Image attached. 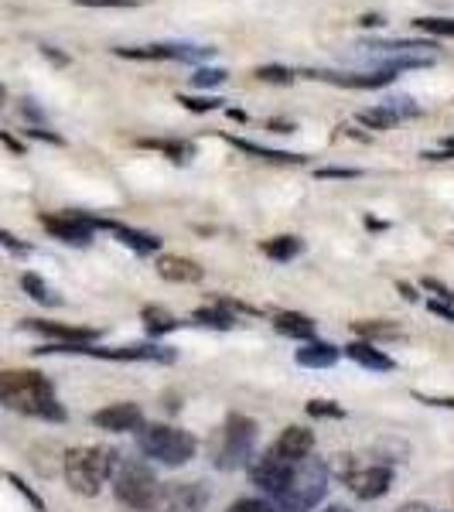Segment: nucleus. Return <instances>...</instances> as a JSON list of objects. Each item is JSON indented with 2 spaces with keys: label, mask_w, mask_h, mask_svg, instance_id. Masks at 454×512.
<instances>
[{
  "label": "nucleus",
  "mask_w": 454,
  "mask_h": 512,
  "mask_svg": "<svg viewBox=\"0 0 454 512\" xmlns=\"http://www.w3.org/2000/svg\"><path fill=\"white\" fill-rule=\"evenodd\" d=\"M0 403L24 417L65 420V407L55 396L52 379L35 369H4L0 373Z\"/></svg>",
  "instance_id": "1"
},
{
  "label": "nucleus",
  "mask_w": 454,
  "mask_h": 512,
  "mask_svg": "<svg viewBox=\"0 0 454 512\" xmlns=\"http://www.w3.org/2000/svg\"><path fill=\"white\" fill-rule=\"evenodd\" d=\"M328 482H332V468L321 458H304L291 468L280 492L267 502L277 512H311L328 495Z\"/></svg>",
  "instance_id": "2"
},
{
  "label": "nucleus",
  "mask_w": 454,
  "mask_h": 512,
  "mask_svg": "<svg viewBox=\"0 0 454 512\" xmlns=\"http://www.w3.org/2000/svg\"><path fill=\"white\" fill-rule=\"evenodd\" d=\"M110 485H113V495L134 512H154V506H158V499H161V482L144 458H120L117 454L113 472H110Z\"/></svg>",
  "instance_id": "3"
},
{
  "label": "nucleus",
  "mask_w": 454,
  "mask_h": 512,
  "mask_svg": "<svg viewBox=\"0 0 454 512\" xmlns=\"http://www.w3.org/2000/svg\"><path fill=\"white\" fill-rule=\"evenodd\" d=\"M113 461H117V451L113 448H99V444H82V448L65 451L62 472L69 489L82 495V499H93L99 495L106 482H110Z\"/></svg>",
  "instance_id": "4"
},
{
  "label": "nucleus",
  "mask_w": 454,
  "mask_h": 512,
  "mask_svg": "<svg viewBox=\"0 0 454 512\" xmlns=\"http://www.w3.org/2000/svg\"><path fill=\"white\" fill-rule=\"evenodd\" d=\"M137 451L144 458L158 461V465L178 468L188 465L198 454V437L171 424H144L137 431Z\"/></svg>",
  "instance_id": "5"
},
{
  "label": "nucleus",
  "mask_w": 454,
  "mask_h": 512,
  "mask_svg": "<svg viewBox=\"0 0 454 512\" xmlns=\"http://www.w3.org/2000/svg\"><path fill=\"white\" fill-rule=\"evenodd\" d=\"M253 451H257V420L233 414L219 427L216 441H212V465L219 472H233V468L250 465Z\"/></svg>",
  "instance_id": "6"
},
{
  "label": "nucleus",
  "mask_w": 454,
  "mask_h": 512,
  "mask_svg": "<svg viewBox=\"0 0 454 512\" xmlns=\"http://www.w3.org/2000/svg\"><path fill=\"white\" fill-rule=\"evenodd\" d=\"M335 475L345 482V489L356 495L359 502H373L383 499L393 485V465L390 461H366L356 458V454H338Z\"/></svg>",
  "instance_id": "7"
},
{
  "label": "nucleus",
  "mask_w": 454,
  "mask_h": 512,
  "mask_svg": "<svg viewBox=\"0 0 454 512\" xmlns=\"http://www.w3.org/2000/svg\"><path fill=\"white\" fill-rule=\"evenodd\" d=\"M41 355L45 352H69V355H89V359H110V362H175L178 355L171 345H158V342H144V345H45L38 349Z\"/></svg>",
  "instance_id": "8"
},
{
  "label": "nucleus",
  "mask_w": 454,
  "mask_h": 512,
  "mask_svg": "<svg viewBox=\"0 0 454 512\" xmlns=\"http://www.w3.org/2000/svg\"><path fill=\"white\" fill-rule=\"evenodd\" d=\"M38 222L45 226L48 236H55L59 243H69V246H89V243H93V236H96V229L110 226V219L89 216V212H79V209L41 212Z\"/></svg>",
  "instance_id": "9"
},
{
  "label": "nucleus",
  "mask_w": 454,
  "mask_h": 512,
  "mask_svg": "<svg viewBox=\"0 0 454 512\" xmlns=\"http://www.w3.org/2000/svg\"><path fill=\"white\" fill-rule=\"evenodd\" d=\"M120 59H134V62H202L212 59L216 48H202V45H134V48H113Z\"/></svg>",
  "instance_id": "10"
},
{
  "label": "nucleus",
  "mask_w": 454,
  "mask_h": 512,
  "mask_svg": "<svg viewBox=\"0 0 454 512\" xmlns=\"http://www.w3.org/2000/svg\"><path fill=\"white\" fill-rule=\"evenodd\" d=\"M212 502L209 485L202 482H168L161 485V499L154 512H205Z\"/></svg>",
  "instance_id": "11"
},
{
  "label": "nucleus",
  "mask_w": 454,
  "mask_h": 512,
  "mask_svg": "<svg viewBox=\"0 0 454 512\" xmlns=\"http://www.w3.org/2000/svg\"><path fill=\"white\" fill-rule=\"evenodd\" d=\"M24 332H35L41 338H55V345H93L99 332L89 325H69V321H41V318H28L21 321Z\"/></svg>",
  "instance_id": "12"
},
{
  "label": "nucleus",
  "mask_w": 454,
  "mask_h": 512,
  "mask_svg": "<svg viewBox=\"0 0 454 512\" xmlns=\"http://www.w3.org/2000/svg\"><path fill=\"white\" fill-rule=\"evenodd\" d=\"M89 420H93V427H99V431H110V434H137L140 427L147 424L144 410H140L137 403H110V407L96 410Z\"/></svg>",
  "instance_id": "13"
},
{
  "label": "nucleus",
  "mask_w": 454,
  "mask_h": 512,
  "mask_svg": "<svg viewBox=\"0 0 454 512\" xmlns=\"http://www.w3.org/2000/svg\"><path fill=\"white\" fill-rule=\"evenodd\" d=\"M291 468H294L291 461H280L270 451H263L260 458L250 461V482L257 485L267 499H274V495L280 492V485L287 482V475H291Z\"/></svg>",
  "instance_id": "14"
},
{
  "label": "nucleus",
  "mask_w": 454,
  "mask_h": 512,
  "mask_svg": "<svg viewBox=\"0 0 454 512\" xmlns=\"http://www.w3.org/2000/svg\"><path fill=\"white\" fill-rule=\"evenodd\" d=\"M267 451L274 454V458H280V461H291V465H297V461L311 458V451H315V434H311L308 427H301V424H291V427H284V431H280V437L270 444Z\"/></svg>",
  "instance_id": "15"
},
{
  "label": "nucleus",
  "mask_w": 454,
  "mask_h": 512,
  "mask_svg": "<svg viewBox=\"0 0 454 512\" xmlns=\"http://www.w3.org/2000/svg\"><path fill=\"white\" fill-rule=\"evenodd\" d=\"M301 76L315 79V82H332V86H345V89H379V86H390L396 79L393 72L376 69V72H328V69H308Z\"/></svg>",
  "instance_id": "16"
},
{
  "label": "nucleus",
  "mask_w": 454,
  "mask_h": 512,
  "mask_svg": "<svg viewBox=\"0 0 454 512\" xmlns=\"http://www.w3.org/2000/svg\"><path fill=\"white\" fill-rule=\"evenodd\" d=\"M158 274L168 280V284H198L205 277L202 263L192 260V256H178V253H164L158 256Z\"/></svg>",
  "instance_id": "17"
},
{
  "label": "nucleus",
  "mask_w": 454,
  "mask_h": 512,
  "mask_svg": "<svg viewBox=\"0 0 454 512\" xmlns=\"http://www.w3.org/2000/svg\"><path fill=\"white\" fill-rule=\"evenodd\" d=\"M345 355H349L356 366L369 369V373H393V369H396V362L383 349H376V342H362V338H359V342L345 345Z\"/></svg>",
  "instance_id": "18"
},
{
  "label": "nucleus",
  "mask_w": 454,
  "mask_h": 512,
  "mask_svg": "<svg viewBox=\"0 0 454 512\" xmlns=\"http://www.w3.org/2000/svg\"><path fill=\"white\" fill-rule=\"evenodd\" d=\"M274 328L284 338H294V342H315L318 325L301 311H277L274 315Z\"/></svg>",
  "instance_id": "19"
},
{
  "label": "nucleus",
  "mask_w": 454,
  "mask_h": 512,
  "mask_svg": "<svg viewBox=\"0 0 454 512\" xmlns=\"http://www.w3.org/2000/svg\"><path fill=\"white\" fill-rule=\"evenodd\" d=\"M294 359H297V366H304V369H332L335 362L342 359V349L315 338V342H304V349H297Z\"/></svg>",
  "instance_id": "20"
},
{
  "label": "nucleus",
  "mask_w": 454,
  "mask_h": 512,
  "mask_svg": "<svg viewBox=\"0 0 454 512\" xmlns=\"http://www.w3.org/2000/svg\"><path fill=\"white\" fill-rule=\"evenodd\" d=\"M106 229H110V233L117 236L123 246H130L137 256H151V253L161 250V236H154V233H140V229L123 226V222H113V219H110V226H106Z\"/></svg>",
  "instance_id": "21"
},
{
  "label": "nucleus",
  "mask_w": 454,
  "mask_h": 512,
  "mask_svg": "<svg viewBox=\"0 0 454 512\" xmlns=\"http://www.w3.org/2000/svg\"><path fill=\"white\" fill-rule=\"evenodd\" d=\"M229 144L236 147V151L243 154H253V158L260 161H270V164H304L308 158L304 154H291V151H274V147H263V144H253V140H243V137H226Z\"/></svg>",
  "instance_id": "22"
},
{
  "label": "nucleus",
  "mask_w": 454,
  "mask_h": 512,
  "mask_svg": "<svg viewBox=\"0 0 454 512\" xmlns=\"http://www.w3.org/2000/svg\"><path fill=\"white\" fill-rule=\"evenodd\" d=\"M140 147H147V151H158L164 154L171 164H188L195 158V147L188 144V140H164V137H144L140 140Z\"/></svg>",
  "instance_id": "23"
},
{
  "label": "nucleus",
  "mask_w": 454,
  "mask_h": 512,
  "mask_svg": "<svg viewBox=\"0 0 454 512\" xmlns=\"http://www.w3.org/2000/svg\"><path fill=\"white\" fill-rule=\"evenodd\" d=\"M260 250L274 263H291L294 256L304 253V239L301 236H274V239H263Z\"/></svg>",
  "instance_id": "24"
},
{
  "label": "nucleus",
  "mask_w": 454,
  "mask_h": 512,
  "mask_svg": "<svg viewBox=\"0 0 454 512\" xmlns=\"http://www.w3.org/2000/svg\"><path fill=\"white\" fill-rule=\"evenodd\" d=\"M192 325L216 328V332H229V328H236V315L222 308V304H209V308L192 311Z\"/></svg>",
  "instance_id": "25"
},
{
  "label": "nucleus",
  "mask_w": 454,
  "mask_h": 512,
  "mask_svg": "<svg viewBox=\"0 0 454 512\" xmlns=\"http://www.w3.org/2000/svg\"><path fill=\"white\" fill-rule=\"evenodd\" d=\"M144 328H147V335L151 338H161V335H171V332H178L181 328V318H175L171 315V311H164V308H158V304H154V308H144Z\"/></svg>",
  "instance_id": "26"
},
{
  "label": "nucleus",
  "mask_w": 454,
  "mask_h": 512,
  "mask_svg": "<svg viewBox=\"0 0 454 512\" xmlns=\"http://www.w3.org/2000/svg\"><path fill=\"white\" fill-rule=\"evenodd\" d=\"M359 123H362V127H369V130H393L396 123H403V117L393 110L390 99H386V103L373 106V110H362L359 113Z\"/></svg>",
  "instance_id": "27"
},
{
  "label": "nucleus",
  "mask_w": 454,
  "mask_h": 512,
  "mask_svg": "<svg viewBox=\"0 0 454 512\" xmlns=\"http://www.w3.org/2000/svg\"><path fill=\"white\" fill-rule=\"evenodd\" d=\"M356 335H362V342H383V338H400L403 328L396 321H356Z\"/></svg>",
  "instance_id": "28"
},
{
  "label": "nucleus",
  "mask_w": 454,
  "mask_h": 512,
  "mask_svg": "<svg viewBox=\"0 0 454 512\" xmlns=\"http://www.w3.org/2000/svg\"><path fill=\"white\" fill-rule=\"evenodd\" d=\"M21 287H24V294H28L31 301H38V304H48V308H59V304H62V297L55 294L52 287H48L38 274H24L21 277Z\"/></svg>",
  "instance_id": "29"
},
{
  "label": "nucleus",
  "mask_w": 454,
  "mask_h": 512,
  "mask_svg": "<svg viewBox=\"0 0 454 512\" xmlns=\"http://www.w3.org/2000/svg\"><path fill=\"white\" fill-rule=\"evenodd\" d=\"M414 24L431 38H454V18H417Z\"/></svg>",
  "instance_id": "30"
},
{
  "label": "nucleus",
  "mask_w": 454,
  "mask_h": 512,
  "mask_svg": "<svg viewBox=\"0 0 454 512\" xmlns=\"http://www.w3.org/2000/svg\"><path fill=\"white\" fill-rule=\"evenodd\" d=\"M253 76H257L260 82H270V86H291L294 82V72L284 69V65H260Z\"/></svg>",
  "instance_id": "31"
},
{
  "label": "nucleus",
  "mask_w": 454,
  "mask_h": 512,
  "mask_svg": "<svg viewBox=\"0 0 454 512\" xmlns=\"http://www.w3.org/2000/svg\"><path fill=\"white\" fill-rule=\"evenodd\" d=\"M178 103L192 113H212V110H222V99L216 96H181L178 93Z\"/></svg>",
  "instance_id": "32"
},
{
  "label": "nucleus",
  "mask_w": 454,
  "mask_h": 512,
  "mask_svg": "<svg viewBox=\"0 0 454 512\" xmlns=\"http://www.w3.org/2000/svg\"><path fill=\"white\" fill-rule=\"evenodd\" d=\"M226 82V69H195L192 86L195 89H216Z\"/></svg>",
  "instance_id": "33"
},
{
  "label": "nucleus",
  "mask_w": 454,
  "mask_h": 512,
  "mask_svg": "<svg viewBox=\"0 0 454 512\" xmlns=\"http://www.w3.org/2000/svg\"><path fill=\"white\" fill-rule=\"evenodd\" d=\"M308 414H311V417L342 420V417H345V407H338V403H332V400H311V403H308Z\"/></svg>",
  "instance_id": "34"
},
{
  "label": "nucleus",
  "mask_w": 454,
  "mask_h": 512,
  "mask_svg": "<svg viewBox=\"0 0 454 512\" xmlns=\"http://www.w3.org/2000/svg\"><path fill=\"white\" fill-rule=\"evenodd\" d=\"M420 287H424V291H431V294H434V301L454 304V291H451L448 284H441V280H434V277H424V280H420Z\"/></svg>",
  "instance_id": "35"
},
{
  "label": "nucleus",
  "mask_w": 454,
  "mask_h": 512,
  "mask_svg": "<svg viewBox=\"0 0 454 512\" xmlns=\"http://www.w3.org/2000/svg\"><path fill=\"white\" fill-rule=\"evenodd\" d=\"M226 512H277L267 499H236Z\"/></svg>",
  "instance_id": "36"
},
{
  "label": "nucleus",
  "mask_w": 454,
  "mask_h": 512,
  "mask_svg": "<svg viewBox=\"0 0 454 512\" xmlns=\"http://www.w3.org/2000/svg\"><path fill=\"white\" fill-rule=\"evenodd\" d=\"M79 7H137L140 0H76Z\"/></svg>",
  "instance_id": "37"
},
{
  "label": "nucleus",
  "mask_w": 454,
  "mask_h": 512,
  "mask_svg": "<svg viewBox=\"0 0 454 512\" xmlns=\"http://www.w3.org/2000/svg\"><path fill=\"white\" fill-rule=\"evenodd\" d=\"M427 311L437 318H444V321H451L454 325V304H444V301H427Z\"/></svg>",
  "instance_id": "38"
},
{
  "label": "nucleus",
  "mask_w": 454,
  "mask_h": 512,
  "mask_svg": "<svg viewBox=\"0 0 454 512\" xmlns=\"http://www.w3.org/2000/svg\"><path fill=\"white\" fill-rule=\"evenodd\" d=\"M318 178H362L359 168H321Z\"/></svg>",
  "instance_id": "39"
},
{
  "label": "nucleus",
  "mask_w": 454,
  "mask_h": 512,
  "mask_svg": "<svg viewBox=\"0 0 454 512\" xmlns=\"http://www.w3.org/2000/svg\"><path fill=\"white\" fill-rule=\"evenodd\" d=\"M0 246H7V250H14V253H28V250H31L28 243H21V239H14L11 233H4V229H0Z\"/></svg>",
  "instance_id": "40"
},
{
  "label": "nucleus",
  "mask_w": 454,
  "mask_h": 512,
  "mask_svg": "<svg viewBox=\"0 0 454 512\" xmlns=\"http://www.w3.org/2000/svg\"><path fill=\"white\" fill-rule=\"evenodd\" d=\"M414 396L424 403H431V407H451L454 410V396H424V393H414Z\"/></svg>",
  "instance_id": "41"
},
{
  "label": "nucleus",
  "mask_w": 454,
  "mask_h": 512,
  "mask_svg": "<svg viewBox=\"0 0 454 512\" xmlns=\"http://www.w3.org/2000/svg\"><path fill=\"white\" fill-rule=\"evenodd\" d=\"M396 291H400V294H403V301H410V304H417V301H420V294L407 284V280H400V284H396Z\"/></svg>",
  "instance_id": "42"
},
{
  "label": "nucleus",
  "mask_w": 454,
  "mask_h": 512,
  "mask_svg": "<svg viewBox=\"0 0 454 512\" xmlns=\"http://www.w3.org/2000/svg\"><path fill=\"white\" fill-rule=\"evenodd\" d=\"M267 127L274 130V134H294V123H284V120H270Z\"/></svg>",
  "instance_id": "43"
},
{
  "label": "nucleus",
  "mask_w": 454,
  "mask_h": 512,
  "mask_svg": "<svg viewBox=\"0 0 454 512\" xmlns=\"http://www.w3.org/2000/svg\"><path fill=\"white\" fill-rule=\"evenodd\" d=\"M0 140H4V144H7V147H11V151H14V154H24V144H21V140L7 137V134H4V130H0Z\"/></svg>",
  "instance_id": "44"
},
{
  "label": "nucleus",
  "mask_w": 454,
  "mask_h": 512,
  "mask_svg": "<svg viewBox=\"0 0 454 512\" xmlns=\"http://www.w3.org/2000/svg\"><path fill=\"white\" fill-rule=\"evenodd\" d=\"M396 512H437V509L424 506V502H407V506H403V509H396Z\"/></svg>",
  "instance_id": "45"
},
{
  "label": "nucleus",
  "mask_w": 454,
  "mask_h": 512,
  "mask_svg": "<svg viewBox=\"0 0 454 512\" xmlns=\"http://www.w3.org/2000/svg\"><path fill=\"white\" fill-rule=\"evenodd\" d=\"M338 130H342L345 137H356V140H362V144H366V140H373V137H369V134H359L356 127H338Z\"/></svg>",
  "instance_id": "46"
},
{
  "label": "nucleus",
  "mask_w": 454,
  "mask_h": 512,
  "mask_svg": "<svg viewBox=\"0 0 454 512\" xmlns=\"http://www.w3.org/2000/svg\"><path fill=\"white\" fill-rule=\"evenodd\" d=\"M359 24H362V28H376V24H383V18H379V14H366Z\"/></svg>",
  "instance_id": "47"
},
{
  "label": "nucleus",
  "mask_w": 454,
  "mask_h": 512,
  "mask_svg": "<svg viewBox=\"0 0 454 512\" xmlns=\"http://www.w3.org/2000/svg\"><path fill=\"white\" fill-rule=\"evenodd\" d=\"M226 117H233V120H246V113H243V110H226Z\"/></svg>",
  "instance_id": "48"
},
{
  "label": "nucleus",
  "mask_w": 454,
  "mask_h": 512,
  "mask_svg": "<svg viewBox=\"0 0 454 512\" xmlns=\"http://www.w3.org/2000/svg\"><path fill=\"white\" fill-rule=\"evenodd\" d=\"M321 512H349L345 506H328V509H321Z\"/></svg>",
  "instance_id": "49"
},
{
  "label": "nucleus",
  "mask_w": 454,
  "mask_h": 512,
  "mask_svg": "<svg viewBox=\"0 0 454 512\" xmlns=\"http://www.w3.org/2000/svg\"><path fill=\"white\" fill-rule=\"evenodd\" d=\"M0 103H4V86H0Z\"/></svg>",
  "instance_id": "50"
}]
</instances>
